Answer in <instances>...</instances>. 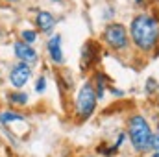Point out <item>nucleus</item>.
I'll return each instance as SVG.
<instances>
[{"mask_svg": "<svg viewBox=\"0 0 159 157\" xmlns=\"http://www.w3.org/2000/svg\"><path fill=\"white\" fill-rule=\"evenodd\" d=\"M30 78H32V69H30L28 63L19 61V63L9 70V81H11V85H13L15 89H22V87L30 81Z\"/></svg>", "mask_w": 159, "mask_h": 157, "instance_id": "5", "label": "nucleus"}, {"mask_svg": "<svg viewBox=\"0 0 159 157\" xmlns=\"http://www.w3.org/2000/svg\"><path fill=\"white\" fill-rule=\"evenodd\" d=\"M150 157H159V154H156V152H154V154H152Z\"/></svg>", "mask_w": 159, "mask_h": 157, "instance_id": "15", "label": "nucleus"}, {"mask_svg": "<svg viewBox=\"0 0 159 157\" xmlns=\"http://www.w3.org/2000/svg\"><path fill=\"white\" fill-rule=\"evenodd\" d=\"M0 122H2V124L24 122V117H22V115H19L17 111H4V113H0Z\"/></svg>", "mask_w": 159, "mask_h": 157, "instance_id": "10", "label": "nucleus"}, {"mask_svg": "<svg viewBox=\"0 0 159 157\" xmlns=\"http://www.w3.org/2000/svg\"><path fill=\"white\" fill-rule=\"evenodd\" d=\"M35 24L39 28V32H50L54 26H56V19L52 13L48 11H39L37 17H35Z\"/></svg>", "mask_w": 159, "mask_h": 157, "instance_id": "8", "label": "nucleus"}, {"mask_svg": "<svg viewBox=\"0 0 159 157\" xmlns=\"http://www.w3.org/2000/svg\"><path fill=\"white\" fill-rule=\"evenodd\" d=\"M154 83H156V81H154V79H152V78L148 79V85H146V89H148V92H152V91H154V87H156Z\"/></svg>", "mask_w": 159, "mask_h": 157, "instance_id": "14", "label": "nucleus"}, {"mask_svg": "<svg viewBox=\"0 0 159 157\" xmlns=\"http://www.w3.org/2000/svg\"><path fill=\"white\" fill-rule=\"evenodd\" d=\"M13 48H15V56L19 57V61L28 63V65L37 61V52L32 48V44H28V43H24V41H17Z\"/></svg>", "mask_w": 159, "mask_h": 157, "instance_id": "6", "label": "nucleus"}, {"mask_svg": "<svg viewBox=\"0 0 159 157\" xmlns=\"http://www.w3.org/2000/svg\"><path fill=\"white\" fill-rule=\"evenodd\" d=\"M135 2H137V4H139V2H143V0H135Z\"/></svg>", "mask_w": 159, "mask_h": 157, "instance_id": "18", "label": "nucleus"}, {"mask_svg": "<svg viewBox=\"0 0 159 157\" xmlns=\"http://www.w3.org/2000/svg\"><path fill=\"white\" fill-rule=\"evenodd\" d=\"M7 2H19V0H7Z\"/></svg>", "mask_w": 159, "mask_h": 157, "instance_id": "16", "label": "nucleus"}, {"mask_svg": "<svg viewBox=\"0 0 159 157\" xmlns=\"http://www.w3.org/2000/svg\"><path fill=\"white\" fill-rule=\"evenodd\" d=\"M131 41L141 50H150L159 41V22L150 15H137L131 20Z\"/></svg>", "mask_w": 159, "mask_h": 157, "instance_id": "1", "label": "nucleus"}, {"mask_svg": "<svg viewBox=\"0 0 159 157\" xmlns=\"http://www.w3.org/2000/svg\"><path fill=\"white\" fill-rule=\"evenodd\" d=\"M96 92H94V87L91 83H85L81 89H80L78 96H76V115L80 120H85L94 113V107H96Z\"/></svg>", "mask_w": 159, "mask_h": 157, "instance_id": "3", "label": "nucleus"}, {"mask_svg": "<svg viewBox=\"0 0 159 157\" xmlns=\"http://www.w3.org/2000/svg\"><path fill=\"white\" fill-rule=\"evenodd\" d=\"M7 100H9V104H15V105H26L28 104V94L22 92V91H15V92L7 94Z\"/></svg>", "mask_w": 159, "mask_h": 157, "instance_id": "9", "label": "nucleus"}, {"mask_svg": "<svg viewBox=\"0 0 159 157\" xmlns=\"http://www.w3.org/2000/svg\"><path fill=\"white\" fill-rule=\"evenodd\" d=\"M152 148L156 150V154H159V135H154V146Z\"/></svg>", "mask_w": 159, "mask_h": 157, "instance_id": "13", "label": "nucleus"}, {"mask_svg": "<svg viewBox=\"0 0 159 157\" xmlns=\"http://www.w3.org/2000/svg\"><path fill=\"white\" fill-rule=\"evenodd\" d=\"M52 2H63V0H52Z\"/></svg>", "mask_w": 159, "mask_h": 157, "instance_id": "17", "label": "nucleus"}, {"mask_svg": "<svg viewBox=\"0 0 159 157\" xmlns=\"http://www.w3.org/2000/svg\"><path fill=\"white\" fill-rule=\"evenodd\" d=\"M85 157H94V155H85Z\"/></svg>", "mask_w": 159, "mask_h": 157, "instance_id": "19", "label": "nucleus"}, {"mask_svg": "<svg viewBox=\"0 0 159 157\" xmlns=\"http://www.w3.org/2000/svg\"><path fill=\"white\" fill-rule=\"evenodd\" d=\"M104 41H106L111 48L122 50V48L128 46V32H126V28H124L122 24L111 22V24H107L106 30H104Z\"/></svg>", "mask_w": 159, "mask_h": 157, "instance_id": "4", "label": "nucleus"}, {"mask_svg": "<svg viewBox=\"0 0 159 157\" xmlns=\"http://www.w3.org/2000/svg\"><path fill=\"white\" fill-rule=\"evenodd\" d=\"M46 48H48V56H50V59L54 61V63H63V50H61V37L59 35H54V37H50L48 41V44H46Z\"/></svg>", "mask_w": 159, "mask_h": 157, "instance_id": "7", "label": "nucleus"}, {"mask_svg": "<svg viewBox=\"0 0 159 157\" xmlns=\"http://www.w3.org/2000/svg\"><path fill=\"white\" fill-rule=\"evenodd\" d=\"M20 37H22L24 43L32 44V43H35V39H37V32H35V30H24V32L20 34Z\"/></svg>", "mask_w": 159, "mask_h": 157, "instance_id": "11", "label": "nucleus"}, {"mask_svg": "<svg viewBox=\"0 0 159 157\" xmlns=\"http://www.w3.org/2000/svg\"><path fill=\"white\" fill-rule=\"evenodd\" d=\"M44 89H46V79H44V76H41L35 81V91L37 92H44Z\"/></svg>", "mask_w": 159, "mask_h": 157, "instance_id": "12", "label": "nucleus"}, {"mask_svg": "<svg viewBox=\"0 0 159 157\" xmlns=\"http://www.w3.org/2000/svg\"><path fill=\"white\" fill-rule=\"evenodd\" d=\"M128 133H129V141H131V146L135 148V152L144 154V152L152 150V146H154V133H152L150 124L146 122L144 117L135 115V117L129 118Z\"/></svg>", "mask_w": 159, "mask_h": 157, "instance_id": "2", "label": "nucleus"}]
</instances>
